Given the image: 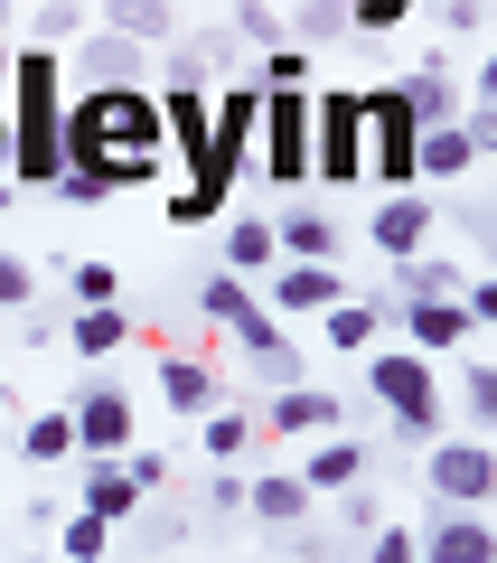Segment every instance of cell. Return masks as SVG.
<instances>
[{
  "mask_svg": "<svg viewBox=\"0 0 497 563\" xmlns=\"http://www.w3.org/2000/svg\"><path fill=\"white\" fill-rule=\"evenodd\" d=\"M10 66H20V47H10V38H0V85H10Z\"/></svg>",
  "mask_w": 497,
  "mask_h": 563,
  "instance_id": "cell-47",
  "label": "cell"
},
{
  "mask_svg": "<svg viewBox=\"0 0 497 563\" xmlns=\"http://www.w3.org/2000/svg\"><path fill=\"white\" fill-rule=\"evenodd\" d=\"M198 432H207V461H235V451H244V442H254V422H244V413H235V404H217V413H207V422H198Z\"/></svg>",
  "mask_w": 497,
  "mask_h": 563,
  "instance_id": "cell-32",
  "label": "cell"
},
{
  "mask_svg": "<svg viewBox=\"0 0 497 563\" xmlns=\"http://www.w3.org/2000/svg\"><path fill=\"white\" fill-rule=\"evenodd\" d=\"M10 179L47 188V198L66 179V66L47 38L20 47V66H10Z\"/></svg>",
  "mask_w": 497,
  "mask_h": 563,
  "instance_id": "cell-2",
  "label": "cell"
},
{
  "mask_svg": "<svg viewBox=\"0 0 497 563\" xmlns=\"http://www.w3.org/2000/svg\"><path fill=\"white\" fill-rule=\"evenodd\" d=\"M122 470H132V488H141V498H159V488H169V470H179V461H159V451H132V461H122Z\"/></svg>",
  "mask_w": 497,
  "mask_h": 563,
  "instance_id": "cell-38",
  "label": "cell"
},
{
  "mask_svg": "<svg viewBox=\"0 0 497 563\" xmlns=\"http://www.w3.org/2000/svg\"><path fill=\"white\" fill-rule=\"evenodd\" d=\"M395 95H404V113H413L422 132H441V122L470 113V103H460V85H451V66H413V76H395Z\"/></svg>",
  "mask_w": 497,
  "mask_h": 563,
  "instance_id": "cell-16",
  "label": "cell"
},
{
  "mask_svg": "<svg viewBox=\"0 0 497 563\" xmlns=\"http://www.w3.org/2000/svg\"><path fill=\"white\" fill-rule=\"evenodd\" d=\"M422 563H497V517L488 507H441L422 526Z\"/></svg>",
  "mask_w": 497,
  "mask_h": 563,
  "instance_id": "cell-10",
  "label": "cell"
},
{
  "mask_svg": "<svg viewBox=\"0 0 497 563\" xmlns=\"http://www.w3.org/2000/svg\"><path fill=\"white\" fill-rule=\"evenodd\" d=\"M66 291H76V310H122V273H113V263H76Z\"/></svg>",
  "mask_w": 497,
  "mask_h": 563,
  "instance_id": "cell-29",
  "label": "cell"
},
{
  "mask_svg": "<svg viewBox=\"0 0 497 563\" xmlns=\"http://www.w3.org/2000/svg\"><path fill=\"white\" fill-rule=\"evenodd\" d=\"M66 169H103V179L141 188L169 169V113L151 85H76L66 95Z\"/></svg>",
  "mask_w": 497,
  "mask_h": 563,
  "instance_id": "cell-1",
  "label": "cell"
},
{
  "mask_svg": "<svg viewBox=\"0 0 497 563\" xmlns=\"http://www.w3.org/2000/svg\"><path fill=\"white\" fill-rule=\"evenodd\" d=\"M470 282L451 273L441 254H413V263H395V310H413V301H460Z\"/></svg>",
  "mask_w": 497,
  "mask_h": 563,
  "instance_id": "cell-23",
  "label": "cell"
},
{
  "mask_svg": "<svg viewBox=\"0 0 497 563\" xmlns=\"http://www.w3.org/2000/svg\"><path fill=\"white\" fill-rule=\"evenodd\" d=\"M460 301H470V320L488 329V320H497V273H488V282H470V291H460Z\"/></svg>",
  "mask_w": 497,
  "mask_h": 563,
  "instance_id": "cell-43",
  "label": "cell"
},
{
  "mask_svg": "<svg viewBox=\"0 0 497 563\" xmlns=\"http://www.w3.org/2000/svg\"><path fill=\"white\" fill-rule=\"evenodd\" d=\"M470 141H478V161L497 169V103H470Z\"/></svg>",
  "mask_w": 497,
  "mask_h": 563,
  "instance_id": "cell-41",
  "label": "cell"
},
{
  "mask_svg": "<svg viewBox=\"0 0 497 563\" xmlns=\"http://www.w3.org/2000/svg\"><path fill=\"white\" fill-rule=\"evenodd\" d=\"M254 169H263L273 188H300V179H319V113H310V85H263Z\"/></svg>",
  "mask_w": 497,
  "mask_h": 563,
  "instance_id": "cell-3",
  "label": "cell"
},
{
  "mask_svg": "<svg viewBox=\"0 0 497 563\" xmlns=\"http://www.w3.org/2000/svg\"><path fill=\"white\" fill-rule=\"evenodd\" d=\"M0 207H10V179H0Z\"/></svg>",
  "mask_w": 497,
  "mask_h": 563,
  "instance_id": "cell-48",
  "label": "cell"
},
{
  "mask_svg": "<svg viewBox=\"0 0 497 563\" xmlns=\"http://www.w3.org/2000/svg\"><path fill=\"white\" fill-rule=\"evenodd\" d=\"M225 273H235V282L281 273V235H273V217H235V225H225Z\"/></svg>",
  "mask_w": 497,
  "mask_h": 563,
  "instance_id": "cell-20",
  "label": "cell"
},
{
  "mask_svg": "<svg viewBox=\"0 0 497 563\" xmlns=\"http://www.w3.org/2000/svg\"><path fill=\"white\" fill-rule=\"evenodd\" d=\"M159 395H169V413H188V422H207V413H217V376H207L198 357H179V347L159 357Z\"/></svg>",
  "mask_w": 497,
  "mask_h": 563,
  "instance_id": "cell-22",
  "label": "cell"
},
{
  "mask_svg": "<svg viewBox=\"0 0 497 563\" xmlns=\"http://www.w3.org/2000/svg\"><path fill=\"white\" fill-rule=\"evenodd\" d=\"M103 29H122L132 47H179V20H169V0H113V20Z\"/></svg>",
  "mask_w": 497,
  "mask_h": 563,
  "instance_id": "cell-27",
  "label": "cell"
},
{
  "mask_svg": "<svg viewBox=\"0 0 497 563\" xmlns=\"http://www.w3.org/2000/svg\"><path fill=\"white\" fill-rule=\"evenodd\" d=\"M273 235H281V263H339V225L319 217V207H291Z\"/></svg>",
  "mask_w": 497,
  "mask_h": 563,
  "instance_id": "cell-25",
  "label": "cell"
},
{
  "mask_svg": "<svg viewBox=\"0 0 497 563\" xmlns=\"http://www.w3.org/2000/svg\"><path fill=\"white\" fill-rule=\"evenodd\" d=\"M244 498H254L244 470H207V507H244Z\"/></svg>",
  "mask_w": 497,
  "mask_h": 563,
  "instance_id": "cell-39",
  "label": "cell"
},
{
  "mask_svg": "<svg viewBox=\"0 0 497 563\" xmlns=\"http://www.w3.org/2000/svg\"><path fill=\"white\" fill-rule=\"evenodd\" d=\"M254 85H310V57H300V47H291V38H281V47H273V57H263V66H254Z\"/></svg>",
  "mask_w": 497,
  "mask_h": 563,
  "instance_id": "cell-36",
  "label": "cell"
},
{
  "mask_svg": "<svg viewBox=\"0 0 497 563\" xmlns=\"http://www.w3.org/2000/svg\"><path fill=\"white\" fill-rule=\"evenodd\" d=\"M470 169H478L470 113H460V122H441V132H422V188H441V179H470Z\"/></svg>",
  "mask_w": 497,
  "mask_h": 563,
  "instance_id": "cell-21",
  "label": "cell"
},
{
  "mask_svg": "<svg viewBox=\"0 0 497 563\" xmlns=\"http://www.w3.org/2000/svg\"><path fill=\"white\" fill-rule=\"evenodd\" d=\"M310 113H319V179L329 188H357L366 179V95H310Z\"/></svg>",
  "mask_w": 497,
  "mask_h": 563,
  "instance_id": "cell-7",
  "label": "cell"
},
{
  "mask_svg": "<svg viewBox=\"0 0 497 563\" xmlns=\"http://www.w3.org/2000/svg\"><path fill=\"white\" fill-rule=\"evenodd\" d=\"M404 320V347L413 357H451V347H470V301H413V310H395Z\"/></svg>",
  "mask_w": 497,
  "mask_h": 563,
  "instance_id": "cell-11",
  "label": "cell"
},
{
  "mask_svg": "<svg viewBox=\"0 0 497 563\" xmlns=\"http://www.w3.org/2000/svg\"><path fill=\"white\" fill-rule=\"evenodd\" d=\"M76 76H85V85H141V47L122 38V29H85Z\"/></svg>",
  "mask_w": 497,
  "mask_h": 563,
  "instance_id": "cell-18",
  "label": "cell"
},
{
  "mask_svg": "<svg viewBox=\"0 0 497 563\" xmlns=\"http://www.w3.org/2000/svg\"><path fill=\"white\" fill-rule=\"evenodd\" d=\"M300 29H310V38H329V29H347V0H300Z\"/></svg>",
  "mask_w": 497,
  "mask_h": 563,
  "instance_id": "cell-40",
  "label": "cell"
},
{
  "mask_svg": "<svg viewBox=\"0 0 497 563\" xmlns=\"http://www.w3.org/2000/svg\"><path fill=\"white\" fill-rule=\"evenodd\" d=\"M460 413L478 422V442L497 432V366H470V376H460Z\"/></svg>",
  "mask_w": 497,
  "mask_h": 563,
  "instance_id": "cell-31",
  "label": "cell"
},
{
  "mask_svg": "<svg viewBox=\"0 0 497 563\" xmlns=\"http://www.w3.org/2000/svg\"><path fill=\"white\" fill-rule=\"evenodd\" d=\"M0 179H10V95H0ZM20 188V179H10Z\"/></svg>",
  "mask_w": 497,
  "mask_h": 563,
  "instance_id": "cell-45",
  "label": "cell"
},
{
  "mask_svg": "<svg viewBox=\"0 0 497 563\" xmlns=\"http://www.w3.org/2000/svg\"><path fill=\"white\" fill-rule=\"evenodd\" d=\"M339 301H347L339 263H281V273H273V310H310V320H329Z\"/></svg>",
  "mask_w": 497,
  "mask_h": 563,
  "instance_id": "cell-13",
  "label": "cell"
},
{
  "mask_svg": "<svg viewBox=\"0 0 497 563\" xmlns=\"http://www.w3.org/2000/svg\"><path fill=\"white\" fill-rule=\"evenodd\" d=\"M300 479H310V498H347V488L366 479V442L357 432H329V442L300 461Z\"/></svg>",
  "mask_w": 497,
  "mask_h": 563,
  "instance_id": "cell-15",
  "label": "cell"
},
{
  "mask_svg": "<svg viewBox=\"0 0 497 563\" xmlns=\"http://www.w3.org/2000/svg\"><path fill=\"white\" fill-rule=\"evenodd\" d=\"M422 488H432L441 507H497V442H478V432H441L432 451H422Z\"/></svg>",
  "mask_w": 497,
  "mask_h": 563,
  "instance_id": "cell-6",
  "label": "cell"
},
{
  "mask_svg": "<svg viewBox=\"0 0 497 563\" xmlns=\"http://www.w3.org/2000/svg\"><path fill=\"white\" fill-rule=\"evenodd\" d=\"M66 339H76V357H113V347L132 339V320H122V310H76Z\"/></svg>",
  "mask_w": 497,
  "mask_h": 563,
  "instance_id": "cell-28",
  "label": "cell"
},
{
  "mask_svg": "<svg viewBox=\"0 0 497 563\" xmlns=\"http://www.w3.org/2000/svg\"><path fill=\"white\" fill-rule=\"evenodd\" d=\"M478 103H497V47H488V66H478Z\"/></svg>",
  "mask_w": 497,
  "mask_h": 563,
  "instance_id": "cell-46",
  "label": "cell"
},
{
  "mask_svg": "<svg viewBox=\"0 0 497 563\" xmlns=\"http://www.w3.org/2000/svg\"><path fill=\"white\" fill-rule=\"evenodd\" d=\"M198 310H207V320L225 329V339H244V329L263 320V301H254V282H235V273H225V263H217V273L198 282Z\"/></svg>",
  "mask_w": 497,
  "mask_h": 563,
  "instance_id": "cell-19",
  "label": "cell"
},
{
  "mask_svg": "<svg viewBox=\"0 0 497 563\" xmlns=\"http://www.w3.org/2000/svg\"><path fill=\"white\" fill-rule=\"evenodd\" d=\"M376 329H385V310H376V301H357V291H347V301L329 310V320H319V339L339 347V357H376Z\"/></svg>",
  "mask_w": 497,
  "mask_h": 563,
  "instance_id": "cell-24",
  "label": "cell"
},
{
  "mask_svg": "<svg viewBox=\"0 0 497 563\" xmlns=\"http://www.w3.org/2000/svg\"><path fill=\"white\" fill-rule=\"evenodd\" d=\"M244 507H254L263 526H300V517H310V479H300V470H263Z\"/></svg>",
  "mask_w": 497,
  "mask_h": 563,
  "instance_id": "cell-26",
  "label": "cell"
},
{
  "mask_svg": "<svg viewBox=\"0 0 497 563\" xmlns=\"http://www.w3.org/2000/svg\"><path fill=\"white\" fill-rule=\"evenodd\" d=\"M366 563H422V536L413 526H376L366 536Z\"/></svg>",
  "mask_w": 497,
  "mask_h": 563,
  "instance_id": "cell-35",
  "label": "cell"
},
{
  "mask_svg": "<svg viewBox=\"0 0 497 563\" xmlns=\"http://www.w3.org/2000/svg\"><path fill=\"white\" fill-rule=\"evenodd\" d=\"M263 422H273V432H319V442H329V432H347V404L310 395V385H281V395L263 404Z\"/></svg>",
  "mask_w": 497,
  "mask_h": 563,
  "instance_id": "cell-14",
  "label": "cell"
},
{
  "mask_svg": "<svg viewBox=\"0 0 497 563\" xmlns=\"http://www.w3.org/2000/svg\"><path fill=\"white\" fill-rule=\"evenodd\" d=\"M29 301H38V273L20 254H0V310H29Z\"/></svg>",
  "mask_w": 497,
  "mask_h": 563,
  "instance_id": "cell-37",
  "label": "cell"
},
{
  "mask_svg": "<svg viewBox=\"0 0 497 563\" xmlns=\"http://www.w3.org/2000/svg\"><path fill=\"white\" fill-rule=\"evenodd\" d=\"M488 20V0H441V29H478Z\"/></svg>",
  "mask_w": 497,
  "mask_h": 563,
  "instance_id": "cell-44",
  "label": "cell"
},
{
  "mask_svg": "<svg viewBox=\"0 0 497 563\" xmlns=\"http://www.w3.org/2000/svg\"><path fill=\"white\" fill-rule=\"evenodd\" d=\"M366 395L395 413L404 442H422V451L441 442V404H451V395H441V366L432 357H413V347H376V357H366Z\"/></svg>",
  "mask_w": 497,
  "mask_h": 563,
  "instance_id": "cell-4",
  "label": "cell"
},
{
  "mask_svg": "<svg viewBox=\"0 0 497 563\" xmlns=\"http://www.w3.org/2000/svg\"><path fill=\"white\" fill-rule=\"evenodd\" d=\"M57 554H66V563H103V554H113V526L76 507V517H66V536H57Z\"/></svg>",
  "mask_w": 497,
  "mask_h": 563,
  "instance_id": "cell-30",
  "label": "cell"
},
{
  "mask_svg": "<svg viewBox=\"0 0 497 563\" xmlns=\"http://www.w3.org/2000/svg\"><path fill=\"white\" fill-rule=\"evenodd\" d=\"M76 404V442H85V461H132V395H103V385H85V395H66Z\"/></svg>",
  "mask_w": 497,
  "mask_h": 563,
  "instance_id": "cell-9",
  "label": "cell"
},
{
  "mask_svg": "<svg viewBox=\"0 0 497 563\" xmlns=\"http://www.w3.org/2000/svg\"><path fill=\"white\" fill-rule=\"evenodd\" d=\"M76 29H85V10H76V0H47V47H57V38H76Z\"/></svg>",
  "mask_w": 497,
  "mask_h": 563,
  "instance_id": "cell-42",
  "label": "cell"
},
{
  "mask_svg": "<svg viewBox=\"0 0 497 563\" xmlns=\"http://www.w3.org/2000/svg\"><path fill=\"white\" fill-rule=\"evenodd\" d=\"M76 507H85V517H103V526H132L141 517V488H132V470H122V461H76Z\"/></svg>",
  "mask_w": 497,
  "mask_h": 563,
  "instance_id": "cell-12",
  "label": "cell"
},
{
  "mask_svg": "<svg viewBox=\"0 0 497 563\" xmlns=\"http://www.w3.org/2000/svg\"><path fill=\"white\" fill-rule=\"evenodd\" d=\"M235 29H244V47H263V57L281 47V10L273 0H235Z\"/></svg>",
  "mask_w": 497,
  "mask_h": 563,
  "instance_id": "cell-33",
  "label": "cell"
},
{
  "mask_svg": "<svg viewBox=\"0 0 497 563\" xmlns=\"http://www.w3.org/2000/svg\"><path fill=\"white\" fill-rule=\"evenodd\" d=\"M57 198H66V207H103V198H122V179H103V169H66Z\"/></svg>",
  "mask_w": 497,
  "mask_h": 563,
  "instance_id": "cell-34",
  "label": "cell"
},
{
  "mask_svg": "<svg viewBox=\"0 0 497 563\" xmlns=\"http://www.w3.org/2000/svg\"><path fill=\"white\" fill-rule=\"evenodd\" d=\"M432 225H441L432 188H413V198H376V217H366V244H376L385 263H413L422 244H432Z\"/></svg>",
  "mask_w": 497,
  "mask_h": 563,
  "instance_id": "cell-8",
  "label": "cell"
},
{
  "mask_svg": "<svg viewBox=\"0 0 497 563\" xmlns=\"http://www.w3.org/2000/svg\"><path fill=\"white\" fill-rule=\"evenodd\" d=\"M366 179H376L385 198H413V188H422V122L404 113L395 85L366 95Z\"/></svg>",
  "mask_w": 497,
  "mask_h": 563,
  "instance_id": "cell-5",
  "label": "cell"
},
{
  "mask_svg": "<svg viewBox=\"0 0 497 563\" xmlns=\"http://www.w3.org/2000/svg\"><path fill=\"white\" fill-rule=\"evenodd\" d=\"M20 451H29L38 470L85 461V442H76V404H47V413H29V422H20Z\"/></svg>",
  "mask_w": 497,
  "mask_h": 563,
  "instance_id": "cell-17",
  "label": "cell"
}]
</instances>
